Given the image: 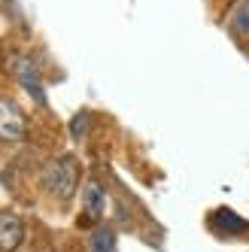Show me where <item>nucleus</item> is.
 Returning a JSON list of instances; mask_svg holds the SVG:
<instances>
[{
  "mask_svg": "<svg viewBox=\"0 0 249 252\" xmlns=\"http://www.w3.org/2000/svg\"><path fill=\"white\" fill-rule=\"evenodd\" d=\"M40 183H43V189L55 197V201H70V197H73V191L79 189V164H76L70 155L49 161Z\"/></svg>",
  "mask_w": 249,
  "mask_h": 252,
  "instance_id": "f257e3e1",
  "label": "nucleus"
},
{
  "mask_svg": "<svg viewBox=\"0 0 249 252\" xmlns=\"http://www.w3.org/2000/svg\"><path fill=\"white\" fill-rule=\"evenodd\" d=\"M25 131H28L25 113L15 106V100L0 97V140L3 143H19V140H25Z\"/></svg>",
  "mask_w": 249,
  "mask_h": 252,
  "instance_id": "f03ea898",
  "label": "nucleus"
},
{
  "mask_svg": "<svg viewBox=\"0 0 249 252\" xmlns=\"http://www.w3.org/2000/svg\"><path fill=\"white\" fill-rule=\"evenodd\" d=\"M25 240V222L12 210H0V252L19 249Z\"/></svg>",
  "mask_w": 249,
  "mask_h": 252,
  "instance_id": "7ed1b4c3",
  "label": "nucleus"
},
{
  "mask_svg": "<svg viewBox=\"0 0 249 252\" xmlns=\"http://www.w3.org/2000/svg\"><path fill=\"white\" fill-rule=\"evenodd\" d=\"M82 207H85V213L92 216V219H97V216L103 213V207H106L103 189L94 183V179H88V183L82 186Z\"/></svg>",
  "mask_w": 249,
  "mask_h": 252,
  "instance_id": "20e7f679",
  "label": "nucleus"
},
{
  "mask_svg": "<svg viewBox=\"0 0 249 252\" xmlns=\"http://www.w3.org/2000/svg\"><path fill=\"white\" fill-rule=\"evenodd\" d=\"M15 76H19L22 82H25V88L33 94V97H43V88H40V79H37V73H33V64L28 61V58H15Z\"/></svg>",
  "mask_w": 249,
  "mask_h": 252,
  "instance_id": "39448f33",
  "label": "nucleus"
},
{
  "mask_svg": "<svg viewBox=\"0 0 249 252\" xmlns=\"http://www.w3.org/2000/svg\"><path fill=\"white\" fill-rule=\"evenodd\" d=\"M228 31L234 37H249V0H240L228 19Z\"/></svg>",
  "mask_w": 249,
  "mask_h": 252,
  "instance_id": "423d86ee",
  "label": "nucleus"
},
{
  "mask_svg": "<svg viewBox=\"0 0 249 252\" xmlns=\"http://www.w3.org/2000/svg\"><path fill=\"white\" fill-rule=\"evenodd\" d=\"M88 252H116V234L110 228H94L88 237Z\"/></svg>",
  "mask_w": 249,
  "mask_h": 252,
  "instance_id": "0eeeda50",
  "label": "nucleus"
}]
</instances>
